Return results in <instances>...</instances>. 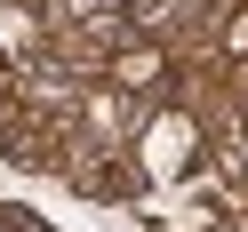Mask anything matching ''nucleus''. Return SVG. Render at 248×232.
Segmentation results:
<instances>
[{"mask_svg": "<svg viewBox=\"0 0 248 232\" xmlns=\"http://www.w3.org/2000/svg\"><path fill=\"white\" fill-rule=\"evenodd\" d=\"M184 136H192V128H184V120H160V128H152V160H160V168H176V152H184Z\"/></svg>", "mask_w": 248, "mask_h": 232, "instance_id": "f257e3e1", "label": "nucleus"}]
</instances>
